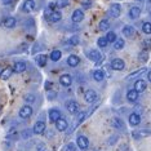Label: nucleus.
Wrapping results in <instances>:
<instances>
[{"label": "nucleus", "instance_id": "nucleus-1", "mask_svg": "<svg viewBox=\"0 0 151 151\" xmlns=\"http://www.w3.org/2000/svg\"><path fill=\"white\" fill-rule=\"evenodd\" d=\"M66 110L68 112H70L71 115H76V114H79L80 112V106H79V104L78 102H75V101H67L66 102Z\"/></svg>", "mask_w": 151, "mask_h": 151}, {"label": "nucleus", "instance_id": "nucleus-2", "mask_svg": "<svg viewBox=\"0 0 151 151\" xmlns=\"http://www.w3.org/2000/svg\"><path fill=\"white\" fill-rule=\"evenodd\" d=\"M88 57H89V60L92 61V62H94V63H101L102 61H104V57H102V54L98 52V50H91V52L88 53Z\"/></svg>", "mask_w": 151, "mask_h": 151}, {"label": "nucleus", "instance_id": "nucleus-3", "mask_svg": "<svg viewBox=\"0 0 151 151\" xmlns=\"http://www.w3.org/2000/svg\"><path fill=\"white\" fill-rule=\"evenodd\" d=\"M31 115H32V107L30 105H25L23 107H21V110H19V118L27 119Z\"/></svg>", "mask_w": 151, "mask_h": 151}, {"label": "nucleus", "instance_id": "nucleus-4", "mask_svg": "<svg viewBox=\"0 0 151 151\" xmlns=\"http://www.w3.org/2000/svg\"><path fill=\"white\" fill-rule=\"evenodd\" d=\"M124 67H125L124 61L120 60V58H115V60L111 61V68H112V70L122 71V70H124Z\"/></svg>", "mask_w": 151, "mask_h": 151}, {"label": "nucleus", "instance_id": "nucleus-5", "mask_svg": "<svg viewBox=\"0 0 151 151\" xmlns=\"http://www.w3.org/2000/svg\"><path fill=\"white\" fill-rule=\"evenodd\" d=\"M84 99L88 102V104H93V102L97 99V93L93 89H88L87 92L84 93Z\"/></svg>", "mask_w": 151, "mask_h": 151}, {"label": "nucleus", "instance_id": "nucleus-6", "mask_svg": "<svg viewBox=\"0 0 151 151\" xmlns=\"http://www.w3.org/2000/svg\"><path fill=\"white\" fill-rule=\"evenodd\" d=\"M109 13L112 18H118V17L120 16V13H122V6H120L119 4H112L111 6H110Z\"/></svg>", "mask_w": 151, "mask_h": 151}, {"label": "nucleus", "instance_id": "nucleus-7", "mask_svg": "<svg viewBox=\"0 0 151 151\" xmlns=\"http://www.w3.org/2000/svg\"><path fill=\"white\" fill-rule=\"evenodd\" d=\"M76 143H78L79 149H81V150H87L89 146V141L85 136H79L76 139Z\"/></svg>", "mask_w": 151, "mask_h": 151}, {"label": "nucleus", "instance_id": "nucleus-8", "mask_svg": "<svg viewBox=\"0 0 151 151\" xmlns=\"http://www.w3.org/2000/svg\"><path fill=\"white\" fill-rule=\"evenodd\" d=\"M44 130H45V123L42 122V120L36 122L32 128V132L35 133V134H42V133H44Z\"/></svg>", "mask_w": 151, "mask_h": 151}, {"label": "nucleus", "instance_id": "nucleus-9", "mask_svg": "<svg viewBox=\"0 0 151 151\" xmlns=\"http://www.w3.org/2000/svg\"><path fill=\"white\" fill-rule=\"evenodd\" d=\"M71 19H73L74 23L81 22L84 19V13H83V11H81V9H76V11L73 13V16H71Z\"/></svg>", "mask_w": 151, "mask_h": 151}, {"label": "nucleus", "instance_id": "nucleus-10", "mask_svg": "<svg viewBox=\"0 0 151 151\" xmlns=\"http://www.w3.org/2000/svg\"><path fill=\"white\" fill-rule=\"evenodd\" d=\"M26 68H27V66L23 61H17V62L14 63V66H13V71L17 73V74H21V73H23V71H26Z\"/></svg>", "mask_w": 151, "mask_h": 151}, {"label": "nucleus", "instance_id": "nucleus-11", "mask_svg": "<svg viewBox=\"0 0 151 151\" xmlns=\"http://www.w3.org/2000/svg\"><path fill=\"white\" fill-rule=\"evenodd\" d=\"M56 129L57 130H60V132H63V130H66L67 129V127H68V124H67V120H65V119H62V118H60L57 120L56 123Z\"/></svg>", "mask_w": 151, "mask_h": 151}, {"label": "nucleus", "instance_id": "nucleus-12", "mask_svg": "<svg viewBox=\"0 0 151 151\" xmlns=\"http://www.w3.org/2000/svg\"><path fill=\"white\" fill-rule=\"evenodd\" d=\"M35 1L34 0H25V3H23V12H26V13H30V12H32L34 9H35Z\"/></svg>", "mask_w": 151, "mask_h": 151}, {"label": "nucleus", "instance_id": "nucleus-13", "mask_svg": "<svg viewBox=\"0 0 151 151\" xmlns=\"http://www.w3.org/2000/svg\"><path fill=\"white\" fill-rule=\"evenodd\" d=\"M60 83L62 84L63 87H68V85L73 84V78L68 74H63V75H61V78H60Z\"/></svg>", "mask_w": 151, "mask_h": 151}, {"label": "nucleus", "instance_id": "nucleus-14", "mask_svg": "<svg viewBox=\"0 0 151 151\" xmlns=\"http://www.w3.org/2000/svg\"><path fill=\"white\" fill-rule=\"evenodd\" d=\"M48 115H49V120L52 123H56L57 120L61 118V112L58 111L57 109H50L49 110V114H48Z\"/></svg>", "mask_w": 151, "mask_h": 151}, {"label": "nucleus", "instance_id": "nucleus-15", "mask_svg": "<svg viewBox=\"0 0 151 151\" xmlns=\"http://www.w3.org/2000/svg\"><path fill=\"white\" fill-rule=\"evenodd\" d=\"M79 63H80V58H79L78 56H75V54H71V56H68V58H67V65L70 67H76Z\"/></svg>", "mask_w": 151, "mask_h": 151}, {"label": "nucleus", "instance_id": "nucleus-16", "mask_svg": "<svg viewBox=\"0 0 151 151\" xmlns=\"http://www.w3.org/2000/svg\"><path fill=\"white\" fill-rule=\"evenodd\" d=\"M139 123H141V116L137 114V112H133V114L129 115V124L130 125L136 127V125H138Z\"/></svg>", "mask_w": 151, "mask_h": 151}, {"label": "nucleus", "instance_id": "nucleus-17", "mask_svg": "<svg viewBox=\"0 0 151 151\" xmlns=\"http://www.w3.org/2000/svg\"><path fill=\"white\" fill-rule=\"evenodd\" d=\"M16 18L14 17H6V18L3 21V25H4V27H6V29H13V27L16 26Z\"/></svg>", "mask_w": 151, "mask_h": 151}, {"label": "nucleus", "instance_id": "nucleus-18", "mask_svg": "<svg viewBox=\"0 0 151 151\" xmlns=\"http://www.w3.org/2000/svg\"><path fill=\"white\" fill-rule=\"evenodd\" d=\"M13 73H14V71H13V67H6L0 73V79H3V80H8Z\"/></svg>", "mask_w": 151, "mask_h": 151}, {"label": "nucleus", "instance_id": "nucleus-19", "mask_svg": "<svg viewBox=\"0 0 151 151\" xmlns=\"http://www.w3.org/2000/svg\"><path fill=\"white\" fill-rule=\"evenodd\" d=\"M127 98H128L129 102H136L138 99V92L136 89H130L128 93H127Z\"/></svg>", "mask_w": 151, "mask_h": 151}, {"label": "nucleus", "instance_id": "nucleus-20", "mask_svg": "<svg viewBox=\"0 0 151 151\" xmlns=\"http://www.w3.org/2000/svg\"><path fill=\"white\" fill-rule=\"evenodd\" d=\"M134 89L138 92V93L143 92L146 89V81L145 80H137L136 84H134Z\"/></svg>", "mask_w": 151, "mask_h": 151}, {"label": "nucleus", "instance_id": "nucleus-21", "mask_svg": "<svg viewBox=\"0 0 151 151\" xmlns=\"http://www.w3.org/2000/svg\"><path fill=\"white\" fill-rule=\"evenodd\" d=\"M123 35L127 36V37H132L134 35V27L133 26H124V29H123Z\"/></svg>", "mask_w": 151, "mask_h": 151}, {"label": "nucleus", "instance_id": "nucleus-22", "mask_svg": "<svg viewBox=\"0 0 151 151\" xmlns=\"http://www.w3.org/2000/svg\"><path fill=\"white\" fill-rule=\"evenodd\" d=\"M141 14V9L138 8V6H133V8H130V11H129V17L132 19H136V18H138Z\"/></svg>", "mask_w": 151, "mask_h": 151}, {"label": "nucleus", "instance_id": "nucleus-23", "mask_svg": "<svg viewBox=\"0 0 151 151\" xmlns=\"http://www.w3.org/2000/svg\"><path fill=\"white\" fill-rule=\"evenodd\" d=\"M61 18H62V13L58 11H54L49 17L50 22H58V21H61Z\"/></svg>", "mask_w": 151, "mask_h": 151}, {"label": "nucleus", "instance_id": "nucleus-24", "mask_svg": "<svg viewBox=\"0 0 151 151\" xmlns=\"http://www.w3.org/2000/svg\"><path fill=\"white\" fill-rule=\"evenodd\" d=\"M111 124L116 129H123V128H124V123H123V120H120L119 118H114V119H112Z\"/></svg>", "mask_w": 151, "mask_h": 151}, {"label": "nucleus", "instance_id": "nucleus-25", "mask_svg": "<svg viewBox=\"0 0 151 151\" xmlns=\"http://www.w3.org/2000/svg\"><path fill=\"white\" fill-rule=\"evenodd\" d=\"M93 78H94V80H97V81H102L105 79L104 70H96L93 73Z\"/></svg>", "mask_w": 151, "mask_h": 151}, {"label": "nucleus", "instance_id": "nucleus-26", "mask_svg": "<svg viewBox=\"0 0 151 151\" xmlns=\"http://www.w3.org/2000/svg\"><path fill=\"white\" fill-rule=\"evenodd\" d=\"M35 61H36V63L39 65V66H45L47 65V56H44V54H40V56H36L35 58Z\"/></svg>", "mask_w": 151, "mask_h": 151}, {"label": "nucleus", "instance_id": "nucleus-27", "mask_svg": "<svg viewBox=\"0 0 151 151\" xmlns=\"http://www.w3.org/2000/svg\"><path fill=\"white\" fill-rule=\"evenodd\" d=\"M61 57H62V53H61V50H53V52L50 53V60H52L53 62H57V61H60Z\"/></svg>", "mask_w": 151, "mask_h": 151}, {"label": "nucleus", "instance_id": "nucleus-28", "mask_svg": "<svg viewBox=\"0 0 151 151\" xmlns=\"http://www.w3.org/2000/svg\"><path fill=\"white\" fill-rule=\"evenodd\" d=\"M125 45V42L123 39H116L115 40V43H114V48L116 50H120V49H123Z\"/></svg>", "mask_w": 151, "mask_h": 151}, {"label": "nucleus", "instance_id": "nucleus-29", "mask_svg": "<svg viewBox=\"0 0 151 151\" xmlns=\"http://www.w3.org/2000/svg\"><path fill=\"white\" fill-rule=\"evenodd\" d=\"M146 136H150L149 130H138V132L133 133V137H134V138H141V137H146Z\"/></svg>", "mask_w": 151, "mask_h": 151}, {"label": "nucleus", "instance_id": "nucleus-30", "mask_svg": "<svg viewBox=\"0 0 151 151\" xmlns=\"http://www.w3.org/2000/svg\"><path fill=\"white\" fill-rule=\"evenodd\" d=\"M110 29V22L107 19H102L101 22H99V30L101 31H106V30Z\"/></svg>", "mask_w": 151, "mask_h": 151}, {"label": "nucleus", "instance_id": "nucleus-31", "mask_svg": "<svg viewBox=\"0 0 151 151\" xmlns=\"http://www.w3.org/2000/svg\"><path fill=\"white\" fill-rule=\"evenodd\" d=\"M146 71V68H139V70H137V71H134V73H132V74H129L128 76H127V79H133V78H136V76H139L141 74H143Z\"/></svg>", "mask_w": 151, "mask_h": 151}, {"label": "nucleus", "instance_id": "nucleus-32", "mask_svg": "<svg viewBox=\"0 0 151 151\" xmlns=\"http://www.w3.org/2000/svg\"><path fill=\"white\" fill-rule=\"evenodd\" d=\"M106 39H107L109 43H115V40L118 39V37H116V34L114 31H110V32H107V35H106Z\"/></svg>", "mask_w": 151, "mask_h": 151}, {"label": "nucleus", "instance_id": "nucleus-33", "mask_svg": "<svg viewBox=\"0 0 151 151\" xmlns=\"http://www.w3.org/2000/svg\"><path fill=\"white\" fill-rule=\"evenodd\" d=\"M97 44H98L99 48H106L109 42H107V39H106V36H104V37H99V39L97 40Z\"/></svg>", "mask_w": 151, "mask_h": 151}, {"label": "nucleus", "instance_id": "nucleus-34", "mask_svg": "<svg viewBox=\"0 0 151 151\" xmlns=\"http://www.w3.org/2000/svg\"><path fill=\"white\" fill-rule=\"evenodd\" d=\"M142 31L145 34H147V35L151 34V23L150 22H145V23H143V25H142Z\"/></svg>", "mask_w": 151, "mask_h": 151}, {"label": "nucleus", "instance_id": "nucleus-35", "mask_svg": "<svg viewBox=\"0 0 151 151\" xmlns=\"http://www.w3.org/2000/svg\"><path fill=\"white\" fill-rule=\"evenodd\" d=\"M85 118H87V112H84V111H81V112H79L78 114V124H80V123H83Z\"/></svg>", "mask_w": 151, "mask_h": 151}, {"label": "nucleus", "instance_id": "nucleus-36", "mask_svg": "<svg viewBox=\"0 0 151 151\" xmlns=\"http://www.w3.org/2000/svg\"><path fill=\"white\" fill-rule=\"evenodd\" d=\"M56 4L60 8H66L68 5V0H56Z\"/></svg>", "mask_w": 151, "mask_h": 151}, {"label": "nucleus", "instance_id": "nucleus-37", "mask_svg": "<svg viewBox=\"0 0 151 151\" xmlns=\"http://www.w3.org/2000/svg\"><path fill=\"white\" fill-rule=\"evenodd\" d=\"M68 44H71V45H78L79 44V37L78 36H71L70 39H68Z\"/></svg>", "mask_w": 151, "mask_h": 151}, {"label": "nucleus", "instance_id": "nucleus-38", "mask_svg": "<svg viewBox=\"0 0 151 151\" xmlns=\"http://www.w3.org/2000/svg\"><path fill=\"white\" fill-rule=\"evenodd\" d=\"M25 101L27 102V104H32V102L35 101V96L34 94H26L25 96Z\"/></svg>", "mask_w": 151, "mask_h": 151}, {"label": "nucleus", "instance_id": "nucleus-39", "mask_svg": "<svg viewBox=\"0 0 151 151\" xmlns=\"http://www.w3.org/2000/svg\"><path fill=\"white\" fill-rule=\"evenodd\" d=\"M47 97L49 99H54L57 97V93H56V92H53V91H48L47 92Z\"/></svg>", "mask_w": 151, "mask_h": 151}, {"label": "nucleus", "instance_id": "nucleus-40", "mask_svg": "<svg viewBox=\"0 0 151 151\" xmlns=\"http://www.w3.org/2000/svg\"><path fill=\"white\" fill-rule=\"evenodd\" d=\"M147 58H149V54H147V52H141L139 53V61H147Z\"/></svg>", "mask_w": 151, "mask_h": 151}, {"label": "nucleus", "instance_id": "nucleus-41", "mask_svg": "<svg viewBox=\"0 0 151 151\" xmlns=\"http://www.w3.org/2000/svg\"><path fill=\"white\" fill-rule=\"evenodd\" d=\"M63 151H75V146L73 145V143H68V145L63 149Z\"/></svg>", "mask_w": 151, "mask_h": 151}, {"label": "nucleus", "instance_id": "nucleus-42", "mask_svg": "<svg viewBox=\"0 0 151 151\" xmlns=\"http://www.w3.org/2000/svg\"><path fill=\"white\" fill-rule=\"evenodd\" d=\"M12 1H13V0H1V3H3L4 5H9V4H12Z\"/></svg>", "mask_w": 151, "mask_h": 151}, {"label": "nucleus", "instance_id": "nucleus-43", "mask_svg": "<svg viewBox=\"0 0 151 151\" xmlns=\"http://www.w3.org/2000/svg\"><path fill=\"white\" fill-rule=\"evenodd\" d=\"M83 5L85 8H89V6H91V1H89V0H85V1H83Z\"/></svg>", "mask_w": 151, "mask_h": 151}, {"label": "nucleus", "instance_id": "nucleus-44", "mask_svg": "<svg viewBox=\"0 0 151 151\" xmlns=\"http://www.w3.org/2000/svg\"><path fill=\"white\" fill-rule=\"evenodd\" d=\"M147 79L151 81V71H149V75H147Z\"/></svg>", "mask_w": 151, "mask_h": 151}, {"label": "nucleus", "instance_id": "nucleus-45", "mask_svg": "<svg viewBox=\"0 0 151 151\" xmlns=\"http://www.w3.org/2000/svg\"><path fill=\"white\" fill-rule=\"evenodd\" d=\"M137 1H143V0H137Z\"/></svg>", "mask_w": 151, "mask_h": 151}, {"label": "nucleus", "instance_id": "nucleus-46", "mask_svg": "<svg viewBox=\"0 0 151 151\" xmlns=\"http://www.w3.org/2000/svg\"><path fill=\"white\" fill-rule=\"evenodd\" d=\"M150 14H151V11H150Z\"/></svg>", "mask_w": 151, "mask_h": 151}]
</instances>
